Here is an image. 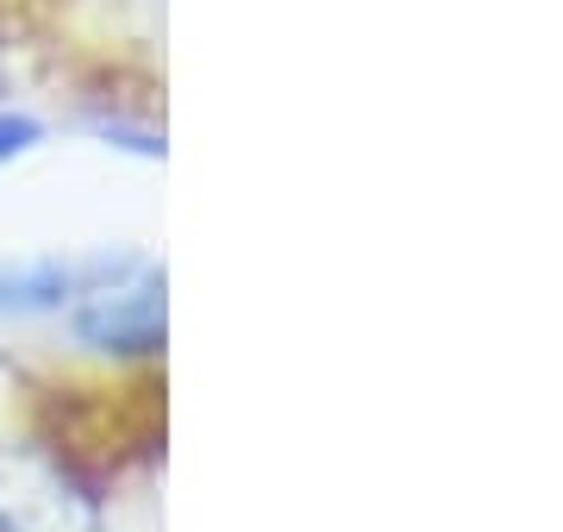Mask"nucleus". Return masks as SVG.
Returning a JSON list of instances; mask_svg holds the SVG:
<instances>
[{"mask_svg": "<svg viewBox=\"0 0 563 532\" xmlns=\"http://www.w3.org/2000/svg\"><path fill=\"white\" fill-rule=\"evenodd\" d=\"M76 339L113 357H151L163 345V282H107L76 308Z\"/></svg>", "mask_w": 563, "mask_h": 532, "instance_id": "nucleus-1", "label": "nucleus"}, {"mask_svg": "<svg viewBox=\"0 0 563 532\" xmlns=\"http://www.w3.org/2000/svg\"><path fill=\"white\" fill-rule=\"evenodd\" d=\"M32 138H38V125H32V120H0V157H13V151H25Z\"/></svg>", "mask_w": 563, "mask_h": 532, "instance_id": "nucleus-3", "label": "nucleus"}, {"mask_svg": "<svg viewBox=\"0 0 563 532\" xmlns=\"http://www.w3.org/2000/svg\"><path fill=\"white\" fill-rule=\"evenodd\" d=\"M69 295H81V269L76 264H0V313H44L63 308Z\"/></svg>", "mask_w": 563, "mask_h": 532, "instance_id": "nucleus-2", "label": "nucleus"}]
</instances>
